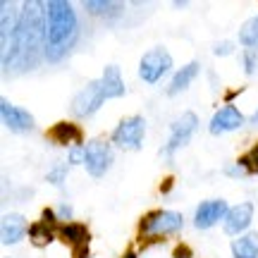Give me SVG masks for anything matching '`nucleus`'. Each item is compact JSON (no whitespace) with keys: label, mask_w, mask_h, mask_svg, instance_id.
Returning a JSON list of instances; mask_svg holds the SVG:
<instances>
[{"label":"nucleus","mask_w":258,"mask_h":258,"mask_svg":"<svg viewBox=\"0 0 258 258\" xmlns=\"http://www.w3.org/2000/svg\"><path fill=\"white\" fill-rule=\"evenodd\" d=\"M77 31L79 24L70 3L64 0L46 3V57L50 62H57L74 46Z\"/></svg>","instance_id":"obj_1"},{"label":"nucleus","mask_w":258,"mask_h":258,"mask_svg":"<svg viewBox=\"0 0 258 258\" xmlns=\"http://www.w3.org/2000/svg\"><path fill=\"white\" fill-rule=\"evenodd\" d=\"M182 225H184L182 213H177V211H151L148 215L141 218V222H139V232H141V237L158 239V237H170V234L179 232L182 230Z\"/></svg>","instance_id":"obj_2"},{"label":"nucleus","mask_w":258,"mask_h":258,"mask_svg":"<svg viewBox=\"0 0 258 258\" xmlns=\"http://www.w3.org/2000/svg\"><path fill=\"white\" fill-rule=\"evenodd\" d=\"M144 134H146V120L141 115H132V117H124L115 127L112 144L122 148H129V151H139L141 144H144Z\"/></svg>","instance_id":"obj_3"},{"label":"nucleus","mask_w":258,"mask_h":258,"mask_svg":"<svg viewBox=\"0 0 258 258\" xmlns=\"http://www.w3.org/2000/svg\"><path fill=\"white\" fill-rule=\"evenodd\" d=\"M196 127H199V117H196L191 110L182 112V115H179V117L172 122V127H170V139H167L165 148H163V156L170 160V158L175 156L177 148H182L186 141L194 137Z\"/></svg>","instance_id":"obj_4"},{"label":"nucleus","mask_w":258,"mask_h":258,"mask_svg":"<svg viewBox=\"0 0 258 258\" xmlns=\"http://www.w3.org/2000/svg\"><path fill=\"white\" fill-rule=\"evenodd\" d=\"M172 67V55L167 53L165 48H153L144 53L141 62H139V77L146 84H156L160 82V77Z\"/></svg>","instance_id":"obj_5"},{"label":"nucleus","mask_w":258,"mask_h":258,"mask_svg":"<svg viewBox=\"0 0 258 258\" xmlns=\"http://www.w3.org/2000/svg\"><path fill=\"white\" fill-rule=\"evenodd\" d=\"M103 101H105V91L101 86V79L98 82H89L72 98V112L77 117H91L93 112L103 105Z\"/></svg>","instance_id":"obj_6"},{"label":"nucleus","mask_w":258,"mask_h":258,"mask_svg":"<svg viewBox=\"0 0 258 258\" xmlns=\"http://www.w3.org/2000/svg\"><path fill=\"white\" fill-rule=\"evenodd\" d=\"M112 165V148L103 139H93L86 144V163L84 167L89 170L91 177H103Z\"/></svg>","instance_id":"obj_7"},{"label":"nucleus","mask_w":258,"mask_h":258,"mask_svg":"<svg viewBox=\"0 0 258 258\" xmlns=\"http://www.w3.org/2000/svg\"><path fill=\"white\" fill-rule=\"evenodd\" d=\"M227 201H222V199H211V201H203L199 203V208L194 213V225H196V230H211L215 222H220L227 218Z\"/></svg>","instance_id":"obj_8"},{"label":"nucleus","mask_w":258,"mask_h":258,"mask_svg":"<svg viewBox=\"0 0 258 258\" xmlns=\"http://www.w3.org/2000/svg\"><path fill=\"white\" fill-rule=\"evenodd\" d=\"M0 115H3V124L15 134H24L29 129H34V115L24 108L12 105L10 101H0Z\"/></svg>","instance_id":"obj_9"},{"label":"nucleus","mask_w":258,"mask_h":258,"mask_svg":"<svg viewBox=\"0 0 258 258\" xmlns=\"http://www.w3.org/2000/svg\"><path fill=\"white\" fill-rule=\"evenodd\" d=\"M251 220H253V203L244 201L239 206L230 208L227 218L222 220V230L227 232V234H232V237H237V234L241 237V232L249 230Z\"/></svg>","instance_id":"obj_10"},{"label":"nucleus","mask_w":258,"mask_h":258,"mask_svg":"<svg viewBox=\"0 0 258 258\" xmlns=\"http://www.w3.org/2000/svg\"><path fill=\"white\" fill-rule=\"evenodd\" d=\"M244 122H246V117H244L234 105H225V108H220V110L211 117L208 129H211V134L218 137V134H225V132H234V129H239Z\"/></svg>","instance_id":"obj_11"},{"label":"nucleus","mask_w":258,"mask_h":258,"mask_svg":"<svg viewBox=\"0 0 258 258\" xmlns=\"http://www.w3.org/2000/svg\"><path fill=\"white\" fill-rule=\"evenodd\" d=\"M24 234H29V227H27V218H24L22 213H8V215H3V222H0V239H3L5 246L22 241Z\"/></svg>","instance_id":"obj_12"},{"label":"nucleus","mask_w":258,"mask_h":258,"mask_svg":"<svg viewBox=\"0 0 258 258\" xmlns=\"http://www.w3.org/2000/svg\"><path fill=\"white\" fill-rule=\"evenodd\" d=\"M48 139L57 144V146H82L84 132L82 127H77L74 122H57L55 127L48 129Z\"/></svg>","instance_id":"obj_13"},{"label":"nucleus","mask_w":258,"mask_h":258,"mask_svg":"<svg viewBox=\"0 0 258 258\" xmlns=\"http://www.w3.org/2000/svg\"><path fill=\"white\" fill-rule=\"evenodd\" d=\"M57 237L70 246V249H77L82 244H89L91 241V232L84 222H60L57 225Z\"/></svg>","instance_id":"obj_14"},{"label":"nucleus","mask_w":258,"mask_h":258,"mask_svg":"<svg viewBox=\"0 0 258 258\" xmlns=\"http://www.w3.org/2000/svg\"><path fill=\"white\" fill-rule=\"evenodd\" d=\"M101 86H103V91H105V98H120V96H124L127 86L122 82V72L117 64H108L103 70Z\"/></svg>","instance_id":"obj_15"},{"label":"nucleus","mask_w":258,"mask_h":258,"mask_svg":"<svg viewBox=\"0 0 258 258\" xmlns=\"http://www.w3.org/2000/svg\"><path fill=\"white\" fill-rule=\"evenodd\" d=\"M232 258H258V232H246L232 241Z\"/></svg>","instance_id":"obj_16"},{"label":"nucleus","mask_w":258,"mask_h":258,"mask_svg":"<svg viewBox=\"0 0 258 258\" xmlns=\"http://www.w3.org/2000/svg\"><path fill=\"white\" fill-rule=\"evenodd\" d=\"M199 62H186L182 70H177L175 77H172V82H170V89H167V93L170 96H177L179 91H184L186 86L196 79V74H199Z\"/></svg>","instance_id":"obj_17"},{"label":"nucleus","mask_w":258,"mask_h":258,"mask_svg":"<svg viewBox=\"0 0 258 258\" xmlns=\"http://www.w3.org/2000/svg\"><path fill=\"white\" fill-rule=\"evenodd\" d=\"M57 237V227L55 225H48V222H34L31 227H29V239H31V244L34 246H38V249H43V246H48L50 241Z\"/></svg>","instance_id":"obj_18"},{"label":"nucleus","mask_w":258,"mask_h":258,"mask_svg":"<svg viewBox=\"0 0 258 258\" xmlns=\"http://www.w3.org/2000/svg\"><path fill=\"white\" fill-rule=\"evenodd\" d=\"M84 10L86 12H91V15H115V12H120L122 5L120 3H115V0H86L84 3Z\"/></svg>","instance_id":"obj_19"},{"label":"nucleus","mask_w":258,"mask_h":258,"mask_svg":"<svg viewBox=\"0 0 258 258\" xmlns=\"http://www.w3.org/2000/svg\"><path fill=\"white\" fill-rule=\"evenodd\" d=\"M239 41H241V46H246V48H256L258 46V15L256 17H251V19H246V22L241 24Z\"/></svg>","instance_id":"obj_20"},{"label":"nucleus","mask_w":258,"mask_h":258,"mask_svg":"<svg viewBox=\"0 0 258 258\" xmlns=\"http://www.w3.org/2000/svg\"><path fill=\"white\" fill-rule=\"evenodd\" d=\"M237 165L246 172V175H258V144H253L249 153H244V156L237 160Z\"/></svg>","instance_id":"obj_21"},{"label":"nucleus","mask_w":258,"mask_h":258,"mask_svg":"<svg viewBox=\"0 0 258 258\" xmlns=\"http://www.w3.org/2000/svg\"><path fill=\"white\" fill-rule=\"evenodd\" d=\"M67 172H70V165H55V167H50V172L46 175V179L50 182V184L62 186V182H64V177H67Z\"/></svg>","instance_id":"obj_22"},{"label":"nucleus","mask_w":258,"mask_h":258,"mask_svg":"<svg viewBox=\"0 0 258 258\" xmlns=\"http://www.w3.org/2000/svg\"><path fill=\"white\" fill-rule=\"evenodd\" d=\"M67 163H70V165L86 163V146H72L70 148V153H67Z\"/></svg>","instance_id":"obj_23"},{"label":"nucleus","mask_w":258,"mask_h":258,"mask_svg":"<svg viewBox=\"0 0 258 258\" xmlns=\"http://www.w3.org/2000/svg\"><path fill=\"white\" fill-rule=\"evenodd\" d=\"M256 62H258V50L249 48V50L244 53V72L253 74V72H256Z\"/></svg>","instance_id":"obj_24"},{"label":"nucleus","mask_w":258,"mask_h":258,"mask_svg":"<svg viewBox=\"0 0 258 258\" xmlns=\"http://www.w3.org/2000/svg\"><path fill=\"white\" fill-rule=\"evenodd\" d=\"M232 43L230 41H220V43H215V46H213V55H218V57H225V55H230L232 53Z\"/></svg>","instance_id":"obj_25"},{"label":"nucleus","mask_w":258,"mask_h":258,"mask_svg":"<svg viewBox=\"0 0 258 258\" xmlns=\"http://www.w3.org/2000/svg\"><path fill=\"white\" fill-rule=\"evenodd\" d=\"M41 220L43 222H48V225H60V222H57V213L53 211V208H43V213H41Z\"/></svg>","instance_id":"obj_26"},{"label":"nucleus","mask_w":258,"mask_h":258,"mask_svg":"<svg viewBox=\"0 0 258 258\" xmlns=\"http://www.w3.org/2000/svg\"><path fill=\"white\" fill-rule=\"evenodd\" d=\"M172 258H191V249L186 244H177L172 251Z\"/></svg>","instance_id":"obj_27"},{"label":"nucleus","mask_w":258,"mask_h":258,"mask_svg":"<svg viewBox=\"0 0 258 258\" xmlns=\"http://www.w3.org/2000/svg\"><path fill=\"white\" fill-rule=\"evenodd\" d=\"M57 218L62 222H70V218H72V206H70V203H62V206L57 208Z\"/></svg>","instance_id":"obj_28"},{"label":"nucleus","mask_w":258,"mask_h":258,"mask_svg":"<svg viewBox=\"0 0 258 258\" xmlns=\"http://www.w3.org/2000/svg\"><path fill=\"white\" fill-rule=\"evenodd\" d=\"M89 256H91V246L89 244H82V246L72 249V258H89Z\"/></svg>","instance_id":"obj_29"},{"label":"nucleus","mask_w":258,"mask_h":258,"mask_svg":"<svg viewBox=\"0 0 258 258\" xmlns=\"http://www.w3.org/2000/svg\"><path fill=\"white\" fill-rule=\"evenodd\" d=\"M225 175H230V177H246V172H244L239 165H232V167H227V170H225Z\"/></svg>","instance_id":"obj_30"},{"label":"nucleus","mask_w":258,"mask_h":258,"mask_svg":"<svg viewBox=\"0 0 258 258\" xmlns=\"http://www.w3.org/2000/svg\"><path fill=\"white\" fill-rule=\"evenodd\" d=\"M172 184H175V179H172V177H167V179H163V182H160V194H170Z\"/></svg>","instance_id":"obj_31"},{"label":"nucleus","mask_w":258,"mask_h":258,"mask_svg":"<svg viewBox=\"0 0 258 258\" xmlns=\"http://www.w3.org/2000/svg\"><path fill=\"white\" fill-rule=\"evenodd\" d=\"M249 122H251V124H258V110L253 112V117H249Z\"/></svg>","instance_id":"obj_32"},{"label":"nucleus","mask_w":258,"mask_h":258,"mask_svg":"<svg viewBox=\"0 0 258 258\" xmlns=\"http://www.w3.org/2000/svg\"><path fill=\"white\" fill-rule=\"evenodd\" d=\"M122 258H137V253H134V251H127V253H124Z\"/></svg>","instance_id":"obj_33"}]
</instances>
